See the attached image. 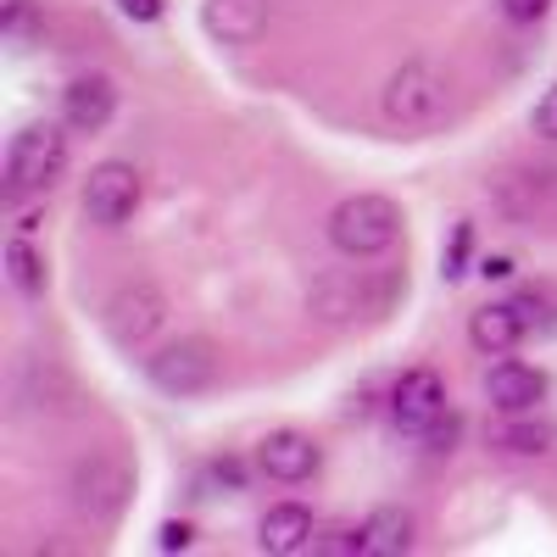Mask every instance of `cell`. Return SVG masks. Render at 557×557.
Returning a JSON list of instances; mask_svg holds the SVG:
<instances>
[{
	"label": "cell",
	"mask_w": 557,
	"mask_h": 557,
	"mask_svg": "<svg viewBox=\"0 0 557 557\" xmlns=\"http://www.w3.org/2000/svg\"><path fill=\"white\" fill-rule=\"evenodd\" d=\"M496 7H502L507 23H524V28H530V23H541V17L552 12V0H496Z\"/></svg>",
	"instance_id": "7402d4cb"
},
{
	"label": "cell",
	"mask_w": 557,
	"mask_h": 557,
	"mask_svg": "<svg viewBox=\"0 0 557 557\" xmlns=\"http://www.w3.org/2000/svg\"><path fill=\"white\" fill-rule=\"evenodd\" d=\"M67 491H73V507H78V513L112 519L117 507H123V496L134 491V474H128V462H123L117 451H89L78 469H73Z\"/></svg>",
	"instance_id": "8992f818"
},
{
	"label": "cell",
	"mask_w": 557,
	"mask_h": 557,
	"mask_svg": "<svg viewBox=\"0 0 557 557\" xmlns=\"http://www.w3.org/2000/svg\"><path fill=\"white\" fill-rule=\"evenodd\" d=\"M418 441H424L430 451H451V441H457V412H446L441 424H430V430L418 435Z\"/></svg>",
	"instance_id": "cb8c5ba5"
},
{
	"label": "cell",
	"mask_w": 557,
	"mask_h": 557,
	"mask_svg": "<svg viewBox=\"0 0 557 557\" xmlns=\"http://www.w3.org/2000/svg\"><path fill=\"white\" fill-rule=\"evenodd\" d=\"M257 469L273 480V485H307L318 480L323 469V446L307 435V430H268L257 441Z\"/></svg>",
	"instance_id": "30bf717a"
},
{
	"label": "cell",
	"mask_w": 557,
	"mask_h": 557,
	"mask_svg": "<svg viewBox=\"0 0 557 557\" xmlns=\"http://www.w3.org/2000/svg\"><path fill=\"white\" fill-rule=\"evenodd\" d=\"M117 117V84L107 73H78L62 89V123L67 134H101Z\"/></svg>",
	"instance_id": "8fae6325"
},
{
	"label": "cell",
	"mask_w": 557,
	"mask_h": 557,
	"mask_svg": "<svg viewBox=\"0 0 557 557\" xmlns=\"http://www.w3.org/2000/svg\"><path fill=\"white\" fill-rule=\"evenodd\" d=\"M190 546H196L190 519H162V530H157V552H190Z\"/></svg>",
	"instance_id": "44dd1931"
},
{
	"label": "cell",
	"mask_w": 557,
	"mask_h": 557,
	"mask_svg": "<svg viewBox=\"0 0 557 557\" xmlns=\"http://www.w3.org/2000/svg\"><path fill=\"white\" fill-rule=\"evenodd\" d=\"M201 23H207V34L223 39V45H251V39L268 28V0H207Z\"/></svg>",
	"instance_id": "5bb4252c"
},
{
	"label": "cell",
	"mask_w": 557,
	"mask_h": 557,
	"mask_svg": "<svg viewBox=\"0 0 557 557\" xmlns=\"http://www.w3.org/2000/svg\"><path fill=\"white\" fill-rule=\"evenodd\" d=\"M401 207L380 190H357L330 212V246L341 257H380L401 240Z\"/></svg>",
	"instance_id": "7a4b0ae2"
},
{
	"label": "cell",
	"mask_w": 557,
	"mask_h": 557,
	"mask_svg": "<svg viewBox=\"0 0 557 557\" xmlns=\"http://www.w3.org/2000/svg\"><path fill=\"white\" fill-rule=\"evenodd\" d=\"M162 318H168L162 290L139 278V285H123V290L107 301V335H112L123 351H134V346H146V341L162 330Z\"/></svg>",
	"instance_id": "9c48e42d"
},
{
	"label": "cell",
	"mask_w": 557,
	"mask_h": 557,
	"mask_svg": "<svg viewBox=\"0 0 557 557\" xmlns=\"http://www.w3.org/2000/svg\"><path fill=\"white\" fill-rule=\"evenodd\" d=\"M530 123H535V134H541V139H557V84L541 96V107H535V117H530Z\"/></svg>",
	"instance_id": "603a6c76"
},
{
	"label": "cell",
	"mask_w": 557,
	"mask_h": 557,
	"mask_svg": "<svg viewBox=\"0 0 557 557\" xmlns=\"http://www.w3.org/2000/svg\"><path fill=\"white\" fill-rule=\"evenodd\" d=\"M62 128L57 123H28V128L12 134L7 168H0V178H7L0 196H7V207H23L28 196H45L62 178V168H67V134Z\"/></svg>",
	"instance_id": "6da1fadb"
},
{
	"label": "cell",
	"mask_w": 557,
	"mask_h": 557,
	"mask_svg": "<svg viewBox=\"0 0 557 557\" xmlns=\"http://www.w3.org/2000/svg\"><path fill=\"white\" fill-rule=\"evenodd\" d=\"M385 412H391V424L401 435H424L430 424H441V418L451 412L446 407V380L435 374V368H407V374L391 385Z\"/></svg>",
	"instance_id": "ba28073f"
},
{
	"label": "cell",
	"mask_w": 557,
	"mask_h": 557,
	"mask_svg": "<svg viewBox=\"0 0 557 557\" xmlns=\"http://www.w3.org/2000/svg\"><path fill=\"white\" fill-rule=\"evenodd\" d=\"M362 546H368L362 524H357V530H335L330 541H318V552H362Z\"/></svg>",
	"instance_id": "484cf974"
},
{
	"label": "cell",
	"mask_w": 557,
	"mask_h": 557,
	"mask_svg": "<svg viewBox=\"0 0 557 557\" xmlns=\"http://www.w3.org/2000/svg\"><path fill=\"white\" fill-rule=\"evenodd\" d=\"M201 480H207L212 491H228V496H240V491L251 485V462H246V457H235V451H223V457H212L207 469H201Z\"/></svg>",
	"instance_id": "d6986e66"
},
{
	"label": "cell",
	"mask_w": 557,
	"mask_h": 557,
	"mask_svg": "<svg viewBox=\"0 0 557 557\" xmlns=\"http://www.w3.org/2000/svg\"><path fill=\"white\" fill-rule=\"evenodd\" d=\"M146 380L173 396V401H190V396H207L218 385V346L201 341V335H184V341H168L146 357Z\"/></svg>",
	"instance_id": "3957f363"
},
{
	"label": "cell",
	"mask_w": 557,
	"mask_h": 557,
	"mask_svg": "<svg viewBox=\"0 0 557 557\" xmlns=\"http://www.w3.org/2000/svg\"><path fill=\"white\" fill-rule=\"evenodd\" d=\"M491 446L507 457H546L557 446V418H535V412H513L491 430Z\"/></svg>",
	"instance_id": "9a60e30c"
},
{
	"label": "cell",
	"mask_w": 557,
	"mask_h": 557,
	"mask_svg": "<svg viewBox=\"0 0 557 557\" xmlns=\"http://www.w3.org/2000/svg\"><path fill=\"white\" fill-rule=\"evenodd\" d=\"M469 262H474V223H469V218H457V223H451V235H446V251H441L446 285H457V278L469 273Z\"/></svg>",
	"instance_id": "ac0fdd59"
},
{
	"label": "cell",
	"mask_w": 557,
	"mask_h": 557,
	"mask_svg": "<svg viewBox=\"0 0 557 557\" xmlns=\"http://www.w3.org/2000/svg\"><path fill=\"white\" fill-rule=\"evenodd\" d=\"M546 374L535 362H519V357H502L491 374H485V396H491V407L502 412V418H513V412H541V401H546Z\"/></svg>",
	"instance_id": "7c38bea8"
},
{
	"label": "cell",
	"mask_w": 557,
	"mask_h": 557,
	"mask_svg": "<svg viewBox=\"0 0 557 557\" xmlns=\"http://www.w3.org/2000/svg\"><path fill=\"white\" fill-rule=\"evenodd\" d=\"M34 28H39L34 0H7V12H0V34H7V39H28Z\"/></svg>",
	"instance_id": "ffe728a7"
},
{
	"label": "cell",
	"mask_w": 557,
	"mask_h": 557,
	"mask_svg": "<svg viewBox=\"0 0 557 557\" xmlns=\"http://www.w3.org/2000/svg\"><path fill=\"white\" fill-rule=\"evenodd\" d=\"M117 12L128 23H157L162 17V0H117Z\"/></svg>",
	"instance_id": "d4e9b609"
},
{
	"label": "cell",
	"mask_w": 557,
	"mask_h": 557,
	"mask_svg": "<svg viewBox=\"0 0 557 557\" xmlns=\"http://www.w3.org/2000/svg\"><path fill=\"white\" fill-rule=\"evenodd\" d=\"M139 201H146V178H139L134 162H96L84 178V218L96 223V228H123Z\"/></svg>",
	"instance_id": "5b68a950"
},
{
	"label": "cell",
	"mask_w": 557,
	"mask_h": 557,
	"mask_svg": "<svg viewBox=\"0 0 557 557\" xmlns=\"http://www.w3.org/2000/svg\"><path fill=\"white\" fill-rule=\"evenodd\" d=\"M312 535H318L312 507H301V502H273L268 513H262V524H257V546H262V552H273V557L307 552V546H312Z\"/></svg>",
	"instance_id": "4fadbf2b"
},
{
	"label": "cell",
	"mask_w": 557,
	"mask_h": 557,
	"mask_svg": "<svg viewBox=\"0 0 557 557\" xmlns=\"http://www.w3.org/2000/svg\"><path fill=\"white\" fill-rule=\"evenodd\" d=\"M535 323H546V301L535 290H519V296H507V301H491L469 318V346L480 357H507L513 351Z\"/></svg>",
	"instance_id": "277c9868"
},
{
	"label": "cell",
	"mask_w": 557,
	"mask_h": 557,
	"mask_svg": "<svg viewBox=\"0 0 557 557\" xmlns=\"http://www.w3.org/2000/svg\"><path fill=\"white\" fill-rule=\"evenodd\" d=\"M362 535H368L362 557H401V552H412L418 524H412L407 507H374V513L362 519Z\"/></svg>",
	"instance_id": "2e32d148"
},
{
	"label": "cell",
	"mask_w": 557,
	"mask_h": 557,
	"mask_svg": "<svg viewBox=\"0 0 557 557\" xmlns=\"http://www.w3.org/2000/svg\"><path fill=\"white\" fill-rule=\"evenodd\" d=\"M513 273H519L513 257H480V278H485V285H491V278H496V285H507Z\"/></svg>",
	"instance_id": "4316f807"
},
{
	"label": "cell",
	"mask_w": 557,
	"mask_h": 557,
	"mask_svg": "<svg viewBox=\"0 0 557 557\" xmlns=\"http://www.w3.org/2000/svg\"><path fill=\"white\" fill-rule=\"evenodd\" d=\"M446 112V78L430 62H407L401 73H391L385 84V117L401 128H424Z\"/></svg>",
	"instance_id": "52a82bcc"
},
{
	"label": "cell",
	"mask_w": 557,
	"mask_h": 557,
	"mask_svg": "<svg viewBox=\"0 0 557 557\" xmlns=\"http://www.w3.org/2000/svg\"><path fill=\"white\" fill-rule=\"evenodd\" d=\"M7 278H12V290L17 296H45V257L34 251V240L28 235H17V240H7Z\"/></svg>",
	"instance_id": "e0dca14e"
}]
</instances>
